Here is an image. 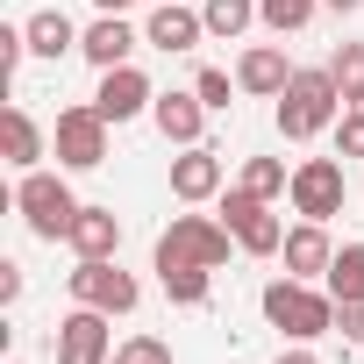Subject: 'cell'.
Returning a JSON list of instances; mask_svg holds the SVG:
<instances>
[{
    "label": "cell",
    "mask_w": 364,
    "mask_h": 364,
    "mask_svg": "<svg viewBox=\"0 0 364 364\" xmlns=\"http://www.w3.org/2000/svg\"><path fill=\"white\" fill-rule=\"evenodd\" d=\"M157 279H164V300H178V307H208V293H215L208 264H157Z\"/></svg>",
    "instance_id": "19"
},
{
    "label": "cell",
    "mask_w": 364,
    "mask_h": 364,
    "mask_svg": "<svg viewBox=\"0 0 364 364\" xmlns=\"http://www.w3.org/2000/svg\"><path fill=\"white\" fill-rule=\"evenodd\" d=\"M22 29H29V50H36V58H65V50H79V29H72L65 8H36Z\"/></svg>",
    "instance_id": "17"
},
{
    "label": "cell",
    "mask_w": 364,
    "mask_h": 364,
    "mask_svg": "<svg viewBox=\"0 0 364 364\" xmlns=\"http://www.w3.org/2000/svg\"><path fill=\"white\" fill-rule=\"evenodd\" d=\"M321 286H328L336 300H364V243H343L336 264L321 272Z\"/></svg>",
    "instance_id": "21"
},
{
    "label": "cell",
    "mask_w": 364,
    "mask_h": 364,
    "mask_svg": "<svg viewBox=\"0 0 364 364\" xmlns=\"http://www.w3.org/2000/svg\"><path fill=\"white\" fill-rule=\"evenodd\" d=\"M321 8H336V15H357V8H364V0H321Z\"/></svg>",
    "instance_id": "34"
},
{
    "label": "cell",
    "mask_w": 364,
    "mask_h": 364,
    "mask_svg": "<svg viewBox=\"0 0 364 364\" xmlns=\"http://www.w3.org/2000/svg\"><path fill=\"white\" fill-rule=\"evenodd\" d=\"M65 286H72L79 307H100V314H136V300H143L136 272H122L114 257H79V264L65 272Z\"/></svg>",
    "instance_id": "6"
},
{
    "label": "cell",
    "mask_w": 364,
    "mask_h": 364,
    "mask_svg": "<svg viewBox=\"0 0 364 364\" xmlns=\"http://www.w3.org/2000/svg\"><path fill=\"white\" fill-rule=\"evenodd\" d=\"M328 72H336V86H343V107H364V43H336Z\"/></svg>",
    "instance_id": "24"
},
{
    "label": "cell",
    "mask_w": 364,
    "mask_h": 364,
    "mask_svg": "<svg viewBox=\"0 0 364 364\" xmlns=\"http://www.w3.org/2000/svg\"><path fill=\"white\" fill-rule=\"evenodd\" d=\"M336 122H343V86H336V72H328V65H300L293 86L279 93V136H286V143H314V136L336 129Z\"/></svg>",
    "instance_id": "1"
},
{
    "label": "cell",
    "mask_w": 364,
    "mask_h": 364,
    "mask_svg": "<svg viewBox=\"0 0 364 364\" xmlns=\"http://www.w3.org/2000/svg\"><path fill=\"white\" fill-rule=\"evenodd\" d=\"M193 93H200L208 107H229V93H243V86H236L222 65H200V72H193Z\"/></svg>",
    "instance_id": "26"
},
{
    "label": "cell",
    "mask_w": 364,
    "mask_h": 364,
    "mask_svg": "<svg viewBox=\"0 0 364 364\" xmlns=\"http://www.w3.org/2000/svg\"><path fill=\"white\" fill-rule=\"evenodd\" d=\"M8 364H22V357H8Z\"/></svg>",
    "instance_id": "36"
},
{
    "label": "cell",
    "mask_w": 364,
    "mask_h": 364,
    "mask_svg": "<svg viewBox=\"0 0 364 364\" xmlns=\"http://www.w3.org/2000/svg\"><path fill=\"white\" fill-rule=\"evenodd\" d=\"M150 8H164V0H150Z\"/></svg>",
    "instance_id": "35"
},
{
    "label": "cell",
    "mask_w": 364,
    "mask_h": 364,
    "mask_svg": "<svg viewBox=\"0 0 364 364\" xmlns=\"http://www.w3.org/2000/svg\"><path fill=\"white\" fill-rule=\"evenodd\" d=\"M29 58V29H0V79H15Z\"/></svg>",
    "instance_id": "29"
},
{
    "label": "cell",
    "mask_w": 364,
    "mask_h": 364,
    "mask_svg": "<svg viewBox=\"0 0 364 364\" xmlns=\"http://www.w3.org/2000/svg\"><path fill=\"white\" fill-rule=\"evenodd\" d=\"M143 36L129 29V15H100L93 29H79V58L93 65V72H114V65H129V50H136Z\"/></svg>",
    "instance_id": "13"
},
{
    "label": "cell",
    "mask_w": 364,
    "mask_h": 364,
    "mask_svg": "<svg viewBox=\"0 0 364 364\" xmlns=\"http://www.w3.org/2000/svg\"><path fill=\"white\" fill-rule=\"evenodd\" d=\"M15 208H22L29 236H43V243H65V236H72V222H79V193L65 186V171H22Z\"/></svg>",
    "instance_id": "3"
},
{
    "label": "cell",
    "mask_w": 364,
    "mask_h": 364,
    "mask_svg": "<svg viewBox=\"0 0 364 364\" xmlns=\"http://www.w3.org/2000/svg\"><path fill=\"white\" fill-rule=\"evenodd\" d=\"M93 107L122 129V122H136V114H150L157 107V86H150V72H136V65H114V72H100V93H93Z\"/></svg>",
    "instance_id": "9"
},
{
    "label": "cell",
    "mask_w": 364,
    "mask_h": 364,
    "mask_svg": "<svg viewBox=\"0 0 364 364\" xmlns=\"http://www.w3.org/2000/svg\"><path fill=\"white\" fill-rule=\"evenodd\" d=\"M236 186H250L257 200H279V193L293 186V171H286V157H250V164H243V178H236Z\"/></svg>",
    "instance_id": "25"
},
{
    "label": "cell",
    "mask_w": 364,
    "mask_h": 364,
    "mask_svg": "<svg viewBox=\"0 0 364 364\" xmlns=\"http://www.w3.org/2000/svg\"><path fill=\"white\" fill-rule=\"evenodd\" d=\"M293 72H300V65H286L279 43H250V50L236 58V86H243L250 100H279V93L293 86Z\"/></svg>",
    "instance_id": "12"
},
{
    "label": "cell",
    "mask_w": 364,
    "mask_h": 364,
    "mask_svg": "<svg viewBox=\"0 0 364 364\" xmlns=\"http://www.w3.org/2000/svg\"><path fill=\"white\" fill-rule=\"evenodd\" d=\"M114 350H122V343H114V314L72 300V314L58 321V364H107Z\"/></svg>",
    "instance_id": "8"
},
{
    "label": "cell",
    "mask_w": 364,
    "mask_h": 364,
    "mask_svg": "<svg viewBox=\"0 0 364 364\" xmlns=\"http://www.w3.org/2000/svg\"><path fill=\"white\" fill-rule=\"evenodd\" d=\"M343 164H350V157H300V164H293L286 200H293L300 222H328V215H343V200H350V171H343Z\"/></svg>",
    "instance_id": "4"
},
{
    "label": "cell",
    "mask_w": 364,
    "mask_h": 364,
    "mask_svg": "<svg viewBox=\"0 0 364 364\" xmlns=\"http://www.w3.org/2000/svg\"><path fill=\"white\" fill-rule=\"evenodd\" d=\"M336 336L343 343H364V300H336Z\"/></svg>",
    "instance_id": "30"
},
{
    "label": "cell",
    "mask_w": 364,
    "mask_h": 364,
    "mask_svg": "<svg viewBox=\"0 0 364 364\" xmlns=\"http://www.w3.org/2000/svg\"><path fill=\"white\" fill-rule=\"evenodd\" d=\"M0 300H8V307L22 300V264H0Z\"/></svg>",
    "instance_id": "31"
},
{
    "label": "cell",
    "mask_w": 364,
    "mask_h": 364,
    "mask_svg": "<svg viewBox=\"0 0 364 364\" xmlns=\"http://www.w3.org/2000/svg\"><path fill=\"white\" fill-rule=\"evenodd\" d=\"M264 321H272L286 343H321V336H336V293L286 272V279L264 286Z\"/></svg>",
    "instance_id": "2"
},
{
    "label": "cell",
    "mask_w": 364,
    "mask_h": 364,
    "mask_svg": "<svg viewBox=\"0 0 364 364\" xmlns=\"http://www.w3.org/2000/svg\"><path fill=\"white\" fill-rule=\"evenodd\" d=\"M171 200H186V208L222 200V150H208V143L178 150V157H171Z\"/></svg>",
    "instance_id": "11"
},
{
    "label": "cell",
    "mask_w": 364,
    "mask_h": 364,
    "mask_svg": "<svg viewBox=\"0 0 364 364\" xmlns=\"http://www.w3.org/2000/svg\"><path fill=\"white\" fill-rule=\"evenodd\" d=\"M200 36H208V22H200L193 8H178V0H164V8H150V22H143V43H150V50H164V58L193 50Z\"/></svg>",
    "instance_id": "15"
},
{
    "label": "cell",
    "mask_w": 364,
    "mask_h": 364,
    "mask_svg": "<svg viewBox=\"0 0 364 364\" xmlns=\"http://www.w3.org/2000/svg\"><path fill=\"white\" fill-rule=\"evenodd\" d=\"M314 15H321V0H257V22L272 36H300Z\"/></svg>",
    "instance_id": "22"
},
{
    "label": "cell",
    "mask_w": 364,
    "mask_h": 364,
    "mask_svg": "<svg viewBox=\"0 0 364 364\" xmlns=\"http://www.w3.org/2000/svg\"><path fill=\"white\" fill-rule=\"evenodd\" d=\"M208 100L200 93H157V107H150V122H157V136L171 143V150H193V143H208Z\"/></svg>",
    "instance_id": "10"
},
{
    "label": "cell",
    "mask_w": 364,
    "mask_h": 364,
    "mask_svg": "<svg viewBox=\"0 0 364 364\" xmlns=\"http://www.w3.org/2000/svg\"><path fill=\"white\" fill-rule=\"evenodd\" d=\"M279 257H286V272H293V279H321V272L336 264L328 222H293V229H286V243H279Z\"/></svg>",
    "instance_id": "14"
},
{
    "label": "cell",
    "mask_w": 364,
    "mask_h": 364,
    "mask_svg": "<svg viewBox=\"0 0 364 364\" xmlns=\"http://www.w3.org/2000/svg\"><path fill=\"white\" fill-rule=\"evenodd\" d=\"M107 114L86 100V107H65L58 114V129H50V143H58V164L65 171H93V164H107Z\"/></svg>",
    "instance_id": "7"
},
{
    "label": "cell",
    "mask_w": 364,
    "mask_h": 364,
    "mask_svg": "<svg viewBox=\"0 0 364 364\" xmlns=\"http://www.w3.org/2000/svg\"><path fill=\"white\" fill-rule=\"evenodd\" d=\"M200 22H208V36L236 43V36L257 22V0H208V8H200Z\"/></svg>",
    "instance_id": "23"
},
{
    "label": "cell",
    "mask_w": 364,
    "mask_h": 364,
    "mask_svg": "<svg viewBox=\"0 0 364 364\" xmlns=\"http://www.w3.org/2000/svg\"><path fill=\"white\" fill-rule=\"evenodd\" d=\"M279 243H286V222H279L272 208H257V215L236 229V250H243V257H279Z\"/></svg>",
    "instance_id": "20"
},
{
    "label": "cell",
    "mask_w": 364,
    "mask_h": 364,
    "mask_svg": "<svg viewBox=\"0 0 364 364\" xmlns=\"http://www.w3.org/2000/svg\"><path fill=\"white\" fill-rule=\"evenodd\" d=\"M79 257H114L122 250V215L114 208H79V222H72V236H65Z\"/></svg>",
    "instance_id": "16"
},
{
    "label": "cell",
    "mask_w": 364,
    "mask_h": 364,
    "mask_svg": "<svg viewBox=\"0 0 364 364\" xmlns=\"http://www.w3.org/2000/svg\"><path fill=\"white\" fill-rule=\"evenodd\" d=\"M0 143H8V164H15V171H36V157H43V129L29 122V107H8V114H0Z\"/></svg>",
    "instance_id": "18"
},
{
    "label": "cell",
    "mask_w": 364,
    "mask_h": 364,
    "mask_svg": "<svg viewBox=\"0 0 364 364\" xmlns=\"http://www.w3.org/2000/svg\"><path fill=\"white\" fill-rule=\"evenodd\" d=\"M279 364H321V357H314L307 343H286V350H279Z\"/></svg>",
    "instance_id": "32"
},
{
    "label": "cell",
    "mask_w": 364,
    "mask_h": 364,
    "mask_svg": "<svg viewBox=\"0 0 364 364\" xmlns=\"http://www.w3.org/2000/svg\"><path fill=\"white\" fill-rule=\"evenodd\" d=\"M229 229H222V215H171V229L157 236V264H208V272H222L229 264Z\"/></svg>",
    "instance_id": "5"
},
{
    "label": "cell",
    "mask_w": 364,
    "mask_h": 364,
    "mask_svg": "<svg viewBox=\"0 0 364 364\" xmlns=\"http://www.w3.org/2000/svg\"><path fill=\"white\" fill-rule=\"evenodd\" d=\"M107 364H171V343H157V336H129Z\"/></svg>",
    "instance_id": "27"
},
{
    "label": "cell",
    "mask_w": 364,
    "mask_h": 364,
    "mask_svg": "<svg viewBox=\"0 0 364 364\" xmlns=\"http://www.w3.org/2000/svg\"><path fill=\"white\" fill-rule=\"evenodd\" d=\"M336 157H364V107H343V122H336Z\"/></svg>",
    "instance_id": "28"
},
{
    "label": "cell",
    "mask_w": 364,
    "mask_h": 364,
    "mask_svg": "<svg viewBox=\"0 0 364 364\" xmlns=\"http://www.w3.org/2000/svg\"><path fill=\"white\" fill-rule=\"evenodd\" d=\"M93 8H100V15H129V8H136V0H93Z\"/></svg>",
    "instance_id": "33"
}]
</instances>
